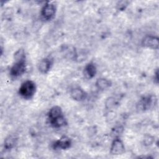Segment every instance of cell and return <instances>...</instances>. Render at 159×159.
<instances>
[{"label":"cell","mask_w":159,"mask_h":159,"mask_svg":"<svg viewBox=\"0 0 159 159\" xmlns=\"http://www.w3.org/2000/svg\"><path fill=\"white\" fill-rule=\"evenodd\" d=\"M15 62L10 69V75L14 78L22 75L26 70L25 55L24 50L19 49L14 54Z\"/></svg>","instance_id":"6da1fadb"},{"label":"cell","mask_w":159,"mask_h":159,"mask_svg":"<svg viewBox=\"0 0 159 159\" xmlns=\"http://www.w3.org/2000/svg\"><path fill=\"white\" fill-rule=\"evenodd\" d=\"M48 117L50 124L55 128H59L66 124V119L63 116L60 107L55 106L48 111Z\"/></svg>","instance_id":"7a4b0ae2"},{"label":"cell","mask_w":159,"mask_h":159,"mask_svg":"<svg viewBox=\"0 0 159 159\" xmlns=\"http://www.w3.org/2000/svg\"><path fill=\"white\" fill-rule=\"evenodd\" d=\"M36 91L35 83L32 80H27L22 83L19 89V93L25 99H31Z\"/></svg>","instance_id":"3957f363"},{"label":"cell","mask_w":159,"mask_h":159,"mask_svg":"<svg viewBox=\"0 0 159 159\" xmlns=\"http://www.w3.org/2000/svg\"><path fill=\"white\" fill-rule=\"evenodd\" d=\"M157 102L155 96L148 95L143 97L139 102L137 107L140 111H146L152 107Z\"/></svg>","instance_id":"277c9868"},{"label":"cell","mask_w":159,"mask_h":159,"mask_svg":"<svg viewBox=\"0 0 159 159\" xmlns=\"http://www.w3.org/2000/svg\"><path fill=\"white\" fill-rule=\"evenodd\" d=\"M56 12L55 6L50 2L45 4L41 10V15L43 19L49 20L53 18Z\"/></svg>","instance_id":"5b68a950"},{"label":"cell","mask_w":159,"mask_h":159,"mask_svg":"<svg viewBox=\"0 0 159 159\" xmlns=\"http://www.w3.org/2000/svg\"><path fill=\"white\" fill-rule=\"evenodd\" d=\"M142 44L143 47L147 48L157 50L159 47L158 38L155 35H146L142 40Z\"/></svg>","instance_id":"8992f818"},{"label":"cell","mask_w":159,"mask_h":159,"mask_svg":"<svg viewBox=\"0 0 159 159\" xmlns=\"http://www.w3.org/2000/svg\"><path fill=\"white\" fill-rule=\"evenodd\" d=\"M125 152V147L123 142L119 139H115L112 142L110 152L112 155H121Z\"/></svg>","instance_id":"52a82bcc"},{"label":"cell","mask_w":159,"mask_h":159,"mask_svg":"<svg viewBox=\"0 0 159 159\" xmlns=\"http://www.w3.org/2000/svg\"><path fill=\"white\" fill-rule=\"evenodd\" d=\"M71 145V141L70 138L66 136H63L59 140H57L53 144L54 149L60 148L61 150H66L70 147Z\"/></svg>","instance_id":"ba28073f"},{"label":"cell","mask_w":159,"mask_h":159,"mask_svg":"<svg viewBox=\"0 0 159 159\" xmlns=\"http://www.w3.org/2000/svg\"><path fill=\"white\" fill-rule=\"evenodd\" d=\"M71 98L77 101H82L86 98V93L80 87H75L70 91Z\"/></svg>","instance_id":"9c48e42d"},{"label":"cell","mask_w":159,"mask_h":159,"mask_svg":"<svg viewBox=\"0 0 159 159\" xmlns=\"http://www.w3.org/2000/svg\"><path fill=\"white\" fill-rule=\"evenodd\" d=\"M52 61L50 58H44L42 59L38 64V69L40 72L43 74L47 73L51 69Z\"/></svg>","instance_id":"30bf717a"},{"label":"cell","mask_w":159,"mask_h":159,"mask_svg":"<svg viewBox=\"0 0 159 159\" xmlns=\"http://www.w3.org/2000/svg\"><path fill=\"white\" fill-rule=\"evenodd\" d=\"M97 73V68L95 64L93 62L88 63L84 68L83 73L84 76L88 79L94 78Z\"/></svg>","instance_id":"8fae6325"},{"label":"cell","mask_w":159,"mask_h":159,"mask_svg":"<svg viewBox=\"0 0 159 159\" xmlns=\"http://www.w3.org/2000/svg\"><path fill=\"white\" fill-rule=\"evenodd\" d=\"M96 86L100 90H105L111 86V82L109 80L104 78H101L97 80Z\"/></svg>","instance_id":"7c38bea8"},{"label":"cell","mask_w":159,"mask_h":159,"mask_svg":"<svg viewBox=\"0 0 159 159\" xmlns=\"http://www.w3.org/2000/svg\"><path fill=\"white\" fill-rule=\"evenodd\" d=\"M17 143V139L16 137L11 135L7 137L4 140V148L6 150H10L15 147Z\"/></svg>","instance_id":"4fadbf2b"},{"label":"cell","mask_w":159,"mask_h":159,"mask_svg":"<svg viewBox=\"0 0 159 159\" xmlns=\"http://www.w3.org/2000/svg\"><path fill=\"white\" fill-rule=\"evenodd\" d=\"M153 142H154L153 137L150 135H147L144 137L143 143L145 145H150L153 143Z\"/></svg>","instance_id":"5bb4252c"},{"label":"cell","mask_w":159,"mask_h":159,"mask_svg":"<svg viewBox=\"0 0 159 159\" xmlns=\"http://www.w3.org/2000/svg\"><path fill=\"white\" fill-rule=\"evenodd\" d=\"M127 2L126 1H120L119 2V9H125V7L127 5Z\"/></svg>","instance_id":"9a60e30c"},{"label":"cell","mask_w":159,"mask_h":159,"mask_svg":"<svg viewBox=\"0 0 159 159\" xmlns=\"http://www.w3.org/2000/svg\"><path fill=\"white\" fill-rule=\"evenodd\" d=\"M158 70H157V71H156V73H155V79H156V80H157V82H158Z\"/></svg>","instance_id":"2e32d148"}]
</instances>
